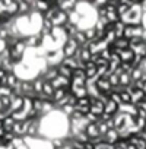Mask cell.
I'll list each match as a JSON object with an SVG mask.
<instances>
[{
	"label": "cell",
	"instance_id": "ffe728a7",
	"mask_svg": "<svg viewBox=\"0 0 146 149\" xmlns=\"http://www.w3.org/2000/svg\"><path fill=\"white\" fill-rule=\"evenodd\" d=\"M44 78L41 76V74H38V76H35L31 82H32V86H34V91L37 92V94H41V91H42V85H44Z\"/></svg>",
	"mask_w": 146,
	"mask_h": 149
},
{
	"label": "cell",
	"instance_id": "30bf717a",
	"mask_svg": "<svg viewBox=\"0 0 146 149\" xmlns=\"http://www.w3.org/2000/svg\"><path fill=\"white\" fill-rule=\"evenodd\" d=\"M113 50L115 51H120V50H124V48H129L130 47V40L126 38V37H118L114 40V42L110 45Z\"/></svg>",
	"mask_w": 146,
	"mask_h": 149
},
{
	"label": "cell",
	"instance_id": "8992f818",
	"mask_svg": "<svg viewBox=\"0 0 146 149\" xmlns=\"http://www.w3.org/2000/svg\"><path fill=\"white\" fill-rule=\"evenodd\" d=\"M51 22H53V26H64V25L69 22V15H67V12L58 9L57 13H56V16L51 19Z\"/></svg>",
	"mask_w": 146,
	"mask_h": 149
},
{
	"label": "cell",
	"instance_id": "ac0fdd59",
	"mask_svg": "<svg viewBox=\"0 0 146 149\" xmlns=\"http://www.w3.org/2000/svg\"><path fill=\"white\" fill-rule=\"evenodd\" d=\"M32 9L34 8L28 2H25V0H18V15H28Z\"/></svg>",
	"mask_w": 146,
	"mask_h": 149
},
{
	"label": "cell",
	"instance_id": "9a60e30c",
	"mask_svg": "<svg viewBox=\"0 0 146 149\" xmlns=\"http://www.w3.org/2000/svg\"><path fill=\"white\" fill-rule=\"evenodd\" d=\"M69 92H70V89L69 88H57V89H54V94H53V101H54V104L56 102H60L61 100H64L67 95H69Z\"/></svg>",
	"mask_w": 146,
	"mask_h": 149
},
{
	"label": "cell",
	"instance_id": "7c38bea8",
	"mask_svg": "<svg viewBox=\"0 0 146 149\" xmlns=\"http://www.w3.org/2000/svg\"><path fill=\"white\" fill-rule=\"evenodd\" d=\"M118 56H120V60H121V63H130L131 64V61L134 60V51L129 47V48H124V50H120L118 51Z\"/></svg>",
	"mask_w": 146,
	"mask_h": 149
},
{
	"label": "cell",
	"instance_id": "44dd1931",
	"mask_svg": "<svg viewBox=\"0 0 146 149\" xmlns=\"http://www.w3.org/2000/svg\"><path fill=\"white\" fill-rule=\"evenodd\" d=\"M63 28H64V31H66L67 37H72V38H75V35H76V34H78V31H79V26H78V25L70 24V22H67Z\"/></svg>",
	"mask_w": 146,
	"mask_h": 149
},
{
	"label": "cell",
	"instance_id": "5bb4252c",
	"mask_svg": "<svg viewBox=\"0 0 146 149\" xmlns=\"http://www.w3.org/2000/svg\"><path fill=\"white\" fill-rule=\"evenodd\" d=\"M118 107H120V104H117L115 101H113V100L108 98L105 101V104H104V113L105 114H110V116H114L118 111Z\"/></svg>",
	"mask_w": 146,
	"mask_h": 149
},
{
	"label": "cell",
	"instance_id": "5b68a950",
	"mask_svg": "<svg viewBox=\"0 0 146 149\" xmlns=\"http://www.w3.org/2000/svg\"><path fill=\"white\" fill-rule=\"evenodd\" d=\"M50 34H51V37L56 40V42H57L60 47H61V45H63V42L69 38L63 26H53V29L50 31Z\"/></svg>",
	"mask_w": 146,
	"mask_h": 149
},
{
	"label": "cell",
	"instance_id": "d4e9b609",
	"mask_svg": "<svg viewBox=\"0 0 146 149\" xmlns=\"http://www.w3.org/2000/svg\"><path fill=\"white\" fill-rule=\"evenodd\" d=\"M83 32H85L88 41H94L97 38V29H95V26H88V28L83 29Z\"/></svg>",
	"mask_w": 146,
	"mask_h": 149
},
{
	"label": "cell",
	"instance_id": "e0dca14e",
	"mask_svg": "<svg viewBox=\"0 0 146 149\" xmlns=\"http://www.w3.org/2000/svg\"><path fill=\"white\" fill-rule=\"evenodd\" d=\"M118 76H120V86H123V88H129L130 85H133L130 72H121Z\"/></svg>",
	"mask_w": 146,
	"mask_h": 149
},
{
	"label": "cell",
	"instance_id": "9c48e42d",
	"mask_svg": "<svg viewBox=\"0 0 146 149\" xmlns=\"http://www.w3.org/2000/svg\"><path fill=\"white\" fill-rule=\"evenodd\" d=\"M97 86H98L99 92H104V94H108V95H110V92L113 91V86H111V84H110V81H108L107 76L98 78V79H97Z\"/></svg>",
	"mask_w": 146,
	"mask_h": 149
},
{
	"label": "cell",
	"instance_id": "277c9868",
	"mask_svg": "<svg viewBox=\"0 0 146 149\" xmlns=\"http://www.w3.org/2000/svg\"><path fill=\"white\" fill-rule=\"evenodd\" d=\"M127 89L130 91V95H131V104H134V105H139V104L146 98L145 91L140 89V88H136L134 85H130Z\"/></svg>",
	"mask_w": 146,
	"mask_h": 149
},
{
	"label": "cell",
	"instance_id": "484cf974",
	"mask_svg": "<svg viewBox=\"0 0 146 149\" xmlns=\"http://www.w3.org/2000/svg\"><path fill=\"white\" fill-rule=\"evenodd\" d=\"M6 50H8V41L3 40V38H0V54L5 53Z\"/></svg>",
	"mask_w": 146,
	"mask_h": 149
},
{
	"label": "cell",
	"instance_id": "cb8c5ba5",
	"mask_svg": "<svg viewBox=\"0 0 146 149\" xmlns=\"http://www.w3.org/2000/svg\"><path fill=\"white\" fill-rule=\"evenodd\" d=\"M75 40L78 41L79 45H86V44L89 42L88 38H86V35H85V32H83V29H79V31H78V34L75 35Z\"/></svg>",
	"mask_w": 146,
	"mask_h": 149
},
{
	"label": "cell",
	"instance_id": "3957f363",
	"mask_svg": "<svg viewBox=\"0 0 146 149\" xmlns=\"http://www.w3.org/2000/svg\"><path fill=\"white\" fill-rule=\"evenodd\" d=\"M79 44H78V41L75 40V38H72V37H69L64 42H63V45H61V50H63V54H64V57H69V56H75L76 54V51L79 50Z\"/></svg>",
	"mask_w": 146,
	"mask_h": 149
},
{
	"label": "cell",
	"instance_id": "d6986e66",
	"mask_svg": "<svg viewBox=\"0 0 146 149\" xmlns=\"http://www.w3.org/2000/svg\"><path fill=\"white\" fill-rule=\"evenodd\" d=\"M57 70H58V74H61V76H64V78H69V79H72L73 70H72L69 66H66L64 63H60V64H57Z\"/></svg>",
	"mask_w": 146,
	"mask_h": 149
},
{
	"label": "cell",
	"instance_id": "52a82bcc",
	"mask_svg": "<svg viewBox=\"0 0 146 149\" xmlns=\"http://www.w3.org/2000/svg\"><path fill=\"white\" fill-rule=\"evenodd\" d=\"M105 18H107V21L110 22V24H114V22H117V21H120V16H118V13H117V6H114V5H105Z\"/></svg>",
	"mask_w": 146,
	"mask_h": 149
},
{
	"label": "cell",
	"instance_id": "6da1fadb",
	"mask_svg": "<svg viewBox=\"0 0 146 149\" xmlns=\"http://www.w3.org/2000/svg\"><path fill=\"white\" fill-rule=\"evenodd\" d=\"M142 15H143V10L140 8V3H133L129 10L120 16V21L124 22L126 25L129 24H140V19H142Z\"/></svg>",
	"mask_w": 146,
	"mask_h": 149
},
{
	"label": "cell",
	"instance_id": "ba28073f",
	"mask_svg": "<svg viewBox=\"0 0 146 149\" xmlns=\"http://www.w3.org/2000/svg\"><path fill=\"white\" fill-rule=\"evenodd\" d=\"M50 82L53 84L54 89H57V88H69V89H70L72 79H69V78H64V76H61V74H57V76H56L53 81H50Z\"/></svg>",
	"mask_w": 146,
	"mask_h": 149
},
{
	"label": "cell",
	"instance_id": "2e32d148",
	"mask_svg": "<svg viewBox=\"0 0 146 149\" xmlns=\"http://www.w3.org/2000/svg\"><path fill=\"white\" fill-rule=\"evenodd\" d=\"M19 76L15 73V72H8V74H6V81H5V85H8L9 88H15L18 84H19Z\"/></svg>",
	"mask_w": 146,
	"mask_h": 149
},
{
	"label": "cell",
	"instance_id": "83f0119b",
	"mask_svg": "<svg viewBox=\"0 0 146 149\" xmlns=\"http://www.w3.org/2000/svg\"><path fill=\"white\" fill-rule=\"evenodd\" d=\"M139 3H140V8H142V10H143V12H146V0H140Z\"/></svg>",
	"mask_w": 146,
	"mask_h": 149
},
{
	"label": "cell",
	"instance_id": "f1b7e54d",
	"mask_svg": "<svg viewBox=\"0 0 146 149\" xmlns=\"http://www.w3.org/2000/svg\"><path fill=\"white\" fill-rule=\"evenodd\" d=\"M142 89H143V91H145V94H146V81L143 82V86H142Z\"/></svg>",
	"mask_w": 146,
	"mask_h": 149
},
{
	"label": "cell",
	"instance_id": "7402d4cb",
	"mask_svg": "<svg viewBox=\"0 0 146 149\" xmlns=\"http://www.w3.org/2000/svg\"><path fill=\"white\" fill-rule=\"evenodd\" d=\"M124 26H126V24L121 22V21H117V22L113 24V31H114V34H115L117 38H118V37H123V34H124Z\"/></svg>",
	"mask_w": 146,
	"mask_h": 149
},
{
	"label": "cell",
	"instance_id": "603a6c76",
	"mask_svg": "<svg viewBox=\"0 0 146 149\" xmlns=\"http://www.w3.org/2000/svg\"><path fill=\"white\" fill-rule=\"evenodd\" d=\"M67 15H69V22H70V24H75V25H78V24L81 22V13H79L76 9H72V10H69V12H67Z\"/></svg>",
	"mask_w": 146,
	"mask_h": 149
},
{
	"label": "cell",
	"instance_id": "8fae6325",
	"mask_svg": "<svg viewBox=\"0 0 146 149\" xmlns=\"http://www.w3.org/2000/svg\"><path fill=\"white\" fill-rule=\"evenodd\" d=\"M102 139H104V142H107V143H110V145H114V143H117V140L120 139V134H118V130L115 129V127H111V129H108V132L102 136Z\"/></svg>",
	"mask_w": 146,
	"mask_h": 149
},
{
	"label": "cell",
	"instance_id": "4316f807",
	"mask_svg": "<svg viewBox=\"0 0 146 149\" xmlns=\"http://www.w3.org/2000/svg\"><path fill=\"white\" fill-rule=\"evenodd\" d=\"M82 149H95V145H94L91 140H88V142L83 143V148H82Z\"/></svg>",
	"mask_w": 146,
	"mask_h": 149
},
{
	"label": "cell",
	"instance_id": "4fadbf2b",
	"mask_svg": "<svg viewBox=\"0 0 146 149\" xmlns=\"http://www.w3.org/2000/svg\"><path fill=\"white\" fill-rule=\"evenodd\" d=\"M97 67H98V66H97L92 60L83 63V69H85V72H86V78H88V79H89V78L98 79V76H97Z\"/></svg>",
	"mask_w": 146,
	"mask_h": 149
},
{
	"label": "cell",
	"instance_id": "7a4b0ae2",
	"mask_svg": "<svg viewBox=\"0 0 146 149\" xmlns=\"http://www.w3.org/2000/svg\"><path fill=\"white\" fill-rule=\"evenodd\" d=\"M143 25L142 24H129L124 26V34L123 37L131 40V38H140L142 37V32H143Z\"/></svg>",
	"mask_w": 146,
	"mask_h": 149
}]
</instances>
